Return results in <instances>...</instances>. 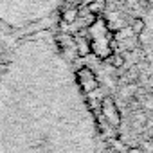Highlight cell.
<instances>
[{
  "instance_id": "6da1fadb",
  "label": "cell",
  "mask_w": 153,
  "mask_h": 153,
  "mask_svg": "<svg viewBox=\"0 0 153 153\" xmlns=\"http://www.w3.org/2000/svg\"><path fill=\"white\" fill-rule=\"evenodd\" d=\"M85 31L90 43V52L99 59H108L114 54V31L110 29L106 20L97 16Z\"/></svg>"
},
{
  "instance_id": "7a4b0ae2",
  "label": "cell",
  "mask_w": 153,
  "mask_h": 153,
  "mask_svg": "<svg viewBox=\"0 0 153 153\" xmlns=\"http://www.w3.org/2000/svg\"><path fill=\"white\" fill-rule=\"evenodd\" d=\"M99 114H101L103 121L108 123L112 128H117L121 124V112L117 108V103L110 96H105L99 101Z\"/></svg>"
},
{
  "instance_id": "3957f363",
  "label": "cell",
  "mask_w": 153,
  "mask_h": 153,
  "mask_svg": "<svg viewBox=\"0 0 153 153\" xmlns=\"http://www.w3.org/2000/svg\"><path fill=\"white\" fill-rule=\"evenodd\" d=\"M76 81H78V85L81 87L83 92L87 94H92L99 88V81H97V76L94 74L92 68L88 67H81L78 68V72H76Z\"/></svg>"
},
{
  "instance_id": "277c9868",
  "label": "cell",
  "mask_w": 153,
  "mask_h": 153,
  "mask_svg": "<svg viewBox=\"0 0 153 153\" xmlns=\"http://www.w3.org/2000/svg\"><path fill=\"white\" fill-rule=\"evenodd\" d=\"M74 43H76V52H78L79 58H87L88 54H92L87 34H76L74 36Z\"/></svg>"
},
{
  "instance_id": "5b68a950",
  "label": "cell",
  "mask_w": 153,
  "mask_h": 153,
  "mask_svg": "<svg viewBox=\"0 0 153 153\" xmlns=\"http://www.w3.org/2000/svg\"><path fill=\"white\" fill-rule=\"evenodd\" d=\"M78 16H79V7H78V6H70V7H67V9L63 11L61 20H63L65 25H74L76 20H78Z\"/></svg>"
},
{
  "instance_id": "8992f818",
  "label": "cell",
  "mask_w": 153,
  "mask_h": 153,
  "mask_svg": "<svg viewBox=\"0 0 153 153\" xmlns=\"http://www.w3.org/2000/svg\"><path fill=\"white\" fill-rule=\"evenodd\" d=\"M105 6H106V0H92L87 9H88L90 13H94V15H99V13H103Z\"/></svg>"
},
{
  "instance_id": "52a82bcc",
  "label": "cell",
  "mask_w": 153,
  "mask_h": 153,
  "mask_svg": "<svg viewBox=\"0 0 153 153\" xmlns=\"http://www.w3.org/2000/svg\"><path fill=\"white\" fill-rule=\"evenodd\" d=\"M128 27L131 29V33H133L135 36H139V34H142V31H144V20H142V18H133Z\"/></svg>"
},
{
  "instance_id": "ba28073f",
  "label": "cell",
  "mask_w": 153,
  "mask_h": 153,
  "mask_svg": "<svg viewBox=\"0 0 153 153\" xmlns=\"http://www.w3.org/2000/svg\"><path fill=\"white\" fill-rule=\"evenodd\" d=\"M108 59H110V63H112L115 68H121V67H124V56H123V54H115V52H114V54H112Z\"/></svg>"
},
{
  "instance_id": "9c48e42d",
  "label": "cell",
  "mask_w": 153,
  "mask_h": 153,
  "mask_svg": "<svg viewBox=\"0 0 153 153\" xmlns=\"http://www.w3.org/2000/svg\"><path fill=\"white\" fill-rule=\"evenodd\" d=\"M110 144H112V149H114L115 153H124V151H126V149H124V142H123L121 139H112Z\"/></svg>"
},
{
  "instance_id": "30bf717a",
  "label": "cell",
  "mask_w": 153,
  "mask_h": 153,
  "mask_svg": "<svg viewBox=\"0 0 153 153\" xmlns=\"http://www.w3.org/2000/svg\"><path fill=\"white\" fill-rule=\"evenodd\" d=\"M65 2H67L68 6H78V7H79V4H81V0H65Z\"/></svg>"
},
{
  "instance_id": "8fae6325",
  "label": "cell",
  "mask_w": 153,
  "mask_h": 153,
  "mask_svg": "<svg viewBox=\"0 0 153 153\" xmlns=\"http://www.w3.org/2000/svg\"><path fill=\"white\" fill-rule=\"evenodd\" d=\"M126 153H140V149H139V148H131V149H128Z\"/></svg>"
}]
</instances>
